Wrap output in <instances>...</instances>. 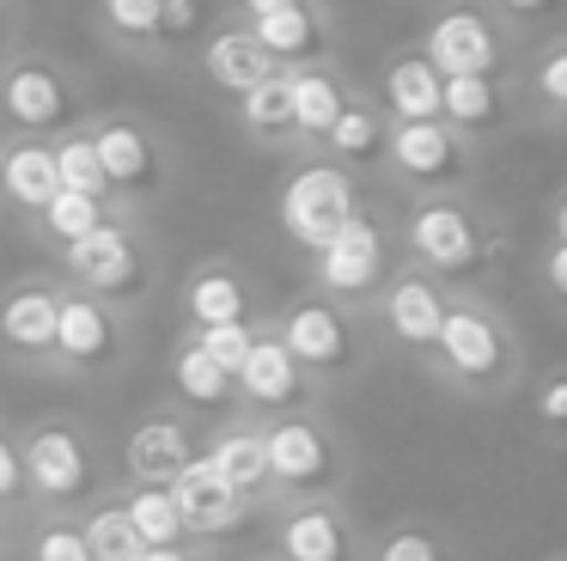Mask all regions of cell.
Instances as JSON below:
<instances>
[{
  "label": "cell",
  "instance_id": "1",
  "mask_svg": "<svg viewBox=\"0 0 567 561\" xmlns=\"http://www.w3.org/2000/svg\"><path fill=\"white\" fill-rule=\"evenodd\" d=\"M421 366L452 397L506 402L530 378V348H525V329L506 317V305L494 293H457L452 312H445L440 341H433V354Z\"/></svg>",
  "mask_w": 567,
  "mask_h": 561
},
{
  "label": "cell",
  "instance_id": "2",
  "mask_svg": "<svg viewBox=\"0 0 567 561\" xmlns=\"http://www.w3.org/2000/svg\"><path fill=\"white\" fill-rule=\"evenodd\" d=\"M403 251L421 275L452 293H488L513 256V232L476 195H433L415 202L403 220Z\"/></svg>",
  "mask_w": 567,
  "mask_h": 561
},
{
  "label": "cell",
  "instance_id": "3",
  "mask_svg": "<svg viewBox=\"0 0 567 561\" xmlns=\"http://www.w3.org/2000/svg\"><path fill=\"white\" fill-rule=\"evenodd\" d=\"M482 146L464 141L452 122H396L384 141V171L396 190H409L415 202L433 195H476L482 183Z\"/></svg>",
  "mask_w": 567,
  "mask_h": 561
},
{
  "label": "cell",
  "instance_id": "4",
  "mask_svg": "<svg viewBox=\"0 0 567 561\" xmlns=\"http://www.w3.org/2000/svg\"><path fill=\"white\" fill-rule=\"evenodd\" d=\"M415 49L440 68V80H476V73L513 80L518 49H525V43L494 19L482 0H440Z\"/></svg>",
  "mask_w": 567,
  "mask_h": 561
},
{
  "label": "cell",
  "instance_id": "5",
  "mask_svg": "<svg viewBox=\"0 0 567 561\" xmlns=\"http://www.w3.org/2000/svg\"><path fill=\"white\" fill-rule=\"evenodd\" d=\"M360 214H367V207H360L354 171L330 165V159L299 165L293 177H287V190H281V232L299 244V251H311V256H318L330 238H342Z\"/></svg>",
  "mask_w": 567,
  "mask_h": 561
},
{
  "label": "cell",
  "instance_id": "6",
  "mask_svg": "<svg viewBox=\"0 0 567 561\" xmlns=\"http://www.w3.org/2000/svg\"><path fill=\"white\" fill-rule=\"evenodd\" d=\"M262 451H269V482L293 488L299 500H330V488L342 482V470H348L342 439L306 409L281 415L275 427H262Z\"/></svg>",
  "mask_w": 567,
  "mask_h": 561
},
{
  "label": "cell",
  "instance_id": "7",
  "mask_svg": "<svg viewBox=\"0 0 567 561\" xmlns=\"http://www.w3.org/2000/svg\"><path fill=\"white\" fill-rule=\"evenodd\" d=\"M311 275H318V293H323V299L342 305V312L372 305V299L384 293V280L396 275L384 226H379L372 214H360L354 226L342 232V238H330L318 256H311Z\"/></svg>",
  "mask_w": 567,
  "mask_h": 561
},
{
  "label": "cell",
  "instance_id": "8",
  "mask_svg": "<svg viewBox=\"0 0 567 561\" xmlns=\"http://www.w3.org/2000/svg\"><path fill=\"white\" fill-rule=\"evenodd\" d=\"M275 341L299 360V373H318V378H348L360 366V329H354V312L330 305L323 293L287 305V317L275 324Z\"/></svg>",
  "mask_w": 567,
  "mask_h": 561
},
{
  "label": "cell",
  "instance_id": "9",
  "mask_svg": "<svg viewBox=\"0 0 567 561\" xmlns=\"http://www.w3.org/2000/svg\"><path fill=\"white\" fill-rule=\"evenodd\" d=\"M452 299H457L452 287H440L433 275H421V268L409 263V268H396V275L384 280V293L372 299V312H379L384 341H396V348H409L415 360H427L433 341H440V329H445Z\"/></svg>",
  "mask_w": 567,
  "mask_h": 561
},
{
  "label": "cell",
  "instance_id": "10",
  "mask_svg": "<svg viewBox=\"0 0 567 561\" xmlns=\"http://www.w3.org/2000/svg\"><path fill=\"white\" fill-rule=\"evenodd\" d=\"M513 92L518 110H525V129L567 141V31H549L518 49Z\"/></svg>",
  "mask_w": 567,
  "mask_h": 561
},
{
  "label": "cell",
  "instance_id": "11",
  "mask_svg": "<svg viewBox=\"0 0 567 561\" xmlns=\"http://www.w3.org/2000/svg\"><path fill=\"white\" fill-rule=\"evenodd\" d=\"M440 122H452L464 141H476L482 153L501 141H513L525 129V110H518L513 80H494V73H476V80H445V110Z\"/></svg>",
  "mask_w": 567,
  "mask_h": 561
},
{
  "label": "cell",
  "instance_id": "12",
  "mask_svg": "<svg viewBox=\"0 0 567 561\" xmlns=\"http://www.w3.org/2000/svg\"><path fill=\"white\" fill-rule=\"evenodd\" d=\"M275 549H281V561H372L354 519L336 500H299L293 512H281Z\"/></svg>",
  "mask_w": 567,
  "mask_h": 561
},
{
  "label": "cell",
  "instance_id": "13",
  "mask_svg": "<svg viewBox=\"0 0 567 561\" xmlns=\"http://www.w3.org/2000/svg\"><path fill=\"white\" fill-rule=\"evenodd\" d=\"M250 37L269 49V61L281 73L323 68V55H330V19H323L318 0H293V7L262 12V19H250Z\"/></svg>",
  "mask_w": 567,
  "mask_h": 561
},
{
  "label": "cell",
  "instance_id": "14",
  "mask_svg": "<svg viewBox=\"0 0 567 561\" xmlns=\"http://www.w3.org/2000/svg\"><path fill=\"white\" fill-rule=\"evenodd\" d=\"M372 104L384 110V122H440V110H445V80H440V68H433L421 49H403V55H391L384 61V73H379V98Z\"/></svg>",
  "mask_w": 567,
  "mask_h": 561
},
{
  "label": "cell",
  "instance_id": "15",
  "mask_svg": "<svg viewBox=\"0 0 567 561\" xmlns=\"http://www.w3.org/2000/svg\"><path fill=\"white\" fill-rule=\"evenodd\" d=\"M172 500H177V519H184V531H196V537L233 531L238 512H245V500H238L233 488L220 482V470L208 463V451H202V458L172 482Z\"/></svg>",
  "mask_w": 567,
  "mask_h": 561
},
{
  "label": "cell",
  "instance_id": "16",
  "mask_svg": "<svg viewBox=\"0 0 567 561\" xmlns=\"http://www.w3.org/2000/svg\"><path fill=\"white\" fill-rule=\"evenodd\" d=\"M25 476L43 494L74 500V494H86V482H92V458H86V446H80V434H68V427H38L31 446H25Z\"/></svg>",
  "mask_w": 567,
  "mask_h": 561
},
{
  "label": "cell",
  "instance_id": "17",
  "mask_svg": "<svg viewBox=\"0 0 567 561\" xmlns=\"http://www.w3.org/2000/svg\"><path fill=\"white\" fill-rule=\"evenodd\" d=\"M238 390H245L257 409L299 415V402H306V373H299V360H293V354H287L275 336H257L250 360L238 366Z\"/></svg>",
  "mask_w": 567,
  "mask_h": 561
},
{
  "label": "cell",
  "instance_id": "18",
  "mask_svg": "<svg viewBox=\"0 0 567 561\" xmlns=\"http://www.w3.org/2000/svg\"><path fill=\"white\" fill-rule=\"evenodd\" d=\"M202 68H208V80L220 85V92H233V98L257 92L262 80H275V73H281L269 61V49L250 37V24H226V31H214L208 49H202Z\"/></svg>",
  "mask_w": 567,
  "mask_h": 561
},
{
  "label": "cell",
  "instance_id": "19",
  "mask_svg": "<svg viewBox=\"0 0 567 561\" xmlns=\"http://www.w3.org/2000/svg\"><path fill=\"white\" fill-rule=\"evenodd\" d=\"M68 268L99 293H135L141 287V256H135L123 226H99L92 238L68 244Z\"/></svg>",
  "mask_w": 567,
  "mask_h": 561
},
{
  "label": "cell",
  "instance_id": "20",
  "mask_svg": "<svg viewBox=\"0 0 567 561\" xmlns=\"http://www.w3.org/2000/svg\"><path fill=\"white\" fill-rule=\"evenodd\" d=\"M293 80V134L299 141H330V129L342 122V110L354 104V92L342 85V73L323 61V68H299V73H287Z\"/></svg>",
  "mask_w": 567,
  "mask_h": 561
},
{
  "label": "cell",
  "instance_id": "21",
  "mask_svg": "<svg viewBox=\"0 0 567 561\" xmlns=\"http://www.w3.org/2000/svg\"><path fill=\"white\" fill-rule=\"evenodd\" d=\"M189 463H196V446H189V434L177 421H147L128 439V476L141 488H172Z\"/></svg>",
  "mask_w": 567,
  "mask_h": 561
},
{
  "label": "cell",
  "instance_id": "22",
  "mask_svg": "<svg viewBox=\"0 0 567 561\" xmlns=\"http://www.w3.org/2000/svg\"><path fill=\"white\" fill-rule=\"evenodd\" d=\"M384 141H391L384 110L372 104V98H354V104L342 110V122L330 129L323 153H330V165H342V171H367V165H384Z\"/></svg>",
  "mask_w": 567,
  "mask_h": 561
},
{
  "label": "cell",
  "instance_id": "23",
  "mask_svg": "<svg viewBox=\"0 0 567 561\" xmlns=\"http://www.w3.org/2000/svg\"><path fill=\"white\" fill-rule=\"evenodd\" d=\"M208 463L220 470V482L233 488L238 500H257L269 494V451H262V434L257 427H226L220 439L208 446Z\"/></svg>",
  "mask_w": 567,
  "mask_h": 561
},
{
  "label": "cell",
  "instance_id": "24",
  "mask_svg": "<svg viewBox=\"0 0 567 561\" xmlns=\"http://www.w3.org/2000/svg\"><path fill=\"white\" fill-rule=\"evenodd\" d=\"M92 146H99L104 183H116V190H147V183H159V159H153L147 134L135 122H104L92 134Z\"/></svg>",
  "mask_w": 567,
  "mask_h": 561
},
{
  "label": "cell",
  "instance_id": "25",
  "mask_svg": "<svg viewBox=\"0 0 567 561\" xmlns=\"http://www.w3.org/2000/svg\"><path fill=\"white\" fill-rule=\"evenodd\" d=\"M0 98H7V116H13L19 129H50V122L68 116V85L55 80L50 68H31V61L7 73Z\"/></svg>",
  "mask_w": 567,
  "mask_h": 561
},
{
  "label": "cell",
  "instance_id": "26",
  "mask_svg": "<svg viewBox=\"0 0 567 561\" xmlns=\"http://www.w3.org/2000/svg\"><path fill=\"white\" fill-rule=\"evenodd\" d=\"M189 317H196V329L250 324V287L233 268H202V275L189 280Z\"/></svg>",
  "mask_w": 567,
  "mask_h": 561
},
{
  "label": "cell",
  "instance_id": "27",
  "mask_svg": "<svg viewBox=\"0 0 567 561\" xmlns=\"http://www.w3.org/2000/svg\"><path fill=\"white\" fill-rule=\"evenodd\" d=\"M55 293L43 287H19L7 293V305H0V336L13 341V348L38 354V348H55Z\"/></svg>",
  "mask_w": 567,
  "mask_h": 561
},
{
  "label": "cell",
  "instance_id": "28",
  "mask_svg": "<svg viewBox=\"0 0 567 561\" xmlns=\"http://www.w3.org/2000/svg\"><path fill=\"white\" fill-rule=\"evenodd\" d=\"M55 348H62L68 360H104V354L116 348V329H111V317H104V305H92V299L55 305Z\"/></svg>",
  "mask_w": 567,
  "mask_h": 561
},
{
  "label": "cell",
  "instance_id": "29",
  "mask_svg": "<svg viewBox=\"0 0 567 561\" xmlns=\"http://www.w3.org/2000/svg\"><path fill=\"white\" fill-rule=\"evenodd\" d=\"M525 421L543 446H567V360L543 366V373L525 378Z\"/></svg>",
  "mask_w": 567,
  "mask_h": 561
},
{
  "label": "cell",
  "instance_id": "30",
  "mask_svg": "<svg viewBox=\"0 0 567 561\" xmlns=\"http://www.w3.org/2000/svg\"><path fill=\"white\" fill-rule=\"evenodd\" d=\"M0 190L13 195L19 207H50L62 195V177H55V153L50 146H13L7 153V171H0Z\"/></svg>",
  "mask_w": 567,
  "mask_h": 561
},
{
  "label": "cell",
  "instance_id": "31",
  "mask_svg": "<svg viewBox=\"0 0 567 561\" xmlns=\"http://www.w3.org/2000/svg\"><path fill=\"white\" fill-rule=\"evenodd\" d=\"M238 122H245L257 141H287V134H293V80L275 73L257 92H245L238 98Z\"/></svg>",
  "mask_w": 567,
  "mask_h": 561
},
{
  "label": "cell",
  "instance_id": "32",
  "mask_svg": "<svg viewBox=\"0 0 567 561\" xmlns=\"http://www.w3.org/2000/svg\"><path fill=\"white\" fill-rule=\"evenodd\" d=\"M123 512H128V524H135L141 549H177V537H189L184 519H177L172 488H135Z\"/></svg>",
  "mask_w": 567,
  "mask_h": 561
},
{
  "label": "cell",
  "instance_id": "33",
  "mask_svg": "<svg viewBox=\"0 0 567 561\" xmlns=\"http://www.w3.org/2000/svg\"><path fill=\"white\" fill-rule=\"evenodd\" d=\"M172 378H177V390H184L196 409H220V402H233V390H238V378L220 373V366H214L196 341H189V348L172 360Z\"/></svg>",
  "mask_w": 567,
  "mask_h": 561
},
{
  "label": "cell",
  "instance_id": "34",
  "mask_svg": "<svg viewBox=\"0 0 567 561\" xmlns=\"http://www.w3.org/2000/svg\"><path fill=\"white\" fill-rule=\"evenodd\" d=\"M372 561H464V555H457V543L445 531H433V524H391V531L379 537V549H372Z\"/></svg>",
  "mask_w": 567,
  "mask_h": 561
},
{
  "label": "cell",
  "instance_id": "35",
  "mask_svg": "<svg viewBox=\"0 0 567 561\" xmlns=\"http://www.w3.org/2000/svg\"><path fill=\"white\" fill-rule=\"evenodd\" d=\"M518 43H537L549 31H567V0H482Z\"/></svg>",
  "mask_w": 567,
  "mask_h": 561
},
{
  "label": "cell",
  "instance_id": "36",
  "mask_svg": "<svg viewBox=\"0 0 567 561\" xmlns=\"http://www.w3.org/2000/svg\"><path fill=\"white\" fill-rule=\"evenodd\" d=\"M86 543H92V561H141V555H147L123 507H104V512H92V524H86Z\"/></svg>",
  "mask_w": 567,
  "mask_h": 561
},
{
  "label": "cell",
  "instance_id": "37",
  "mask_svg": "<svg viewBox=\"0 0 567 561\" xmlns=\"http://www.w3.org/2000/svg\"><path fill=\"white\" fill-rule=\"evenodd\" d=\"M43 226H50L62 244H80V238H92V232L104 226V207H99V195H74V190H62L50 207H43Z\"/></svg>",
  "mask_w": 567,
  "mask_h": 561
},
{
  "label": "cell",
  "instance_id": "38",
  "mask_svg": "<svg viewBox=\"0 0 567 561\" xmlns=\"http://www.w3.org/2000/svg\"><path fill=\"white\" fill-rule=\"evenodd\" d=\"M55 177H62V190H74V195H99L104 190V165H99L92 134H74V141L55 146Z\"/></svg>",
  "mask_w": 567,
  "mask_h": 561
},
{
  "label": "cell",
  "instance_id": "39",
  "mask_svg": "<svg viewBox=\"0 0 567 561\" xmlns=\"http://www.w3.org/2000/svg\"><path fill=\"white\" fill-rule=\"evenodd\" d=\"M196 348L208 354V360L220 366V373H233V378H238V366H245V360H250V348H257V329H250V324L202 329V336H196Z\"/></svg>",
  "mask_w": 567,
  "mask_h": 561
},
{
  "label": "cell",
  "instance_id": "40",
  "mask_svg": "<svg viewBox=\"0 0 567 561\" xmlns=\"http://www.w3.org/2000/svg\"><path fill=\"white\" fill-rule=\"evenodd\" d=\"M530 275H537V293L555 305V312L567 317V244H537V256H530Z\"/></svg>",
  "mask_w": 567,
  "mask_h": 561
},
{
  "label": "cell",
  "instance_id": "41",
  "mask_svg": "<svg viewBox=\"0 0 567 561\" xmlns=\"http://www.w3.org/2000/svg\"><path fill=\"white\" fill-rule=\"evenodd\" d=\"M104 19L123 37H159V0H104Z\"/></svg>",
  "mask_w": 567,
  "mask_h": 561
},
{
  "label": "cell",
  "instance_id": "42",
  "mask_svg": "<svg viewBox=\"0 0 567 561\" xmlns=\"http://www.w3.org/2000/svg\"><path fill=\"white\" fill-rule=\"evenodd\" d=\"M31 561H92V543L86 531H68V524H50L31 549Z\"/></svg>",
  "mask_w": 567,
  "mask_h": 561
},
{
  "label": "cell",
  "instance_id": "43",
  "mask_svg": "<svg viewBox=\"0 0 567 561\" xmlns=\"http://www.w3.org/2000/svg\"><path fill=\"white\" fill-rule=\"evenodd\" d=\"M202 31V0H159V37L189 43Z\"/></svg>",
  "mask_w": 567,
  "mask_h": 561
},
{
  "label": "cell",
  "instance_id": "44",
  "mask_svg": "<svg viewBox=\"0 0 567 561\" xmlns=\"http://www.w3.org/2000/svg\"><path fill=\"white\" fill-rule=\"evenodd\" d=\"M543 238H549V244H567V183L549 195V207H543Z\"/></svg>",
  "mask_w": 567,
  "mask_h": 561
},
{
  "label": "cell",
  "instance_id": "45",
  "mask_svg": "<svg viewBox=\"0 0 567 561\" xmlns=\"http://www.w3.org/2000/svg\"><path fill=\"white\" fill-rule=\"evenodd\" d=\"M19 482H25V458H19L7 439H0V500H13L19 494Z\"/></svg>",
  "mask_w": 567,
  "mask_h": 561
},
{
  "label": "cell",
  "instance_id": "46",
  "mask_svg": "<svg viewBox=\"0 0 567 561\" xmlns=\"http://www.w3.org/2000/svg\"><path fill=\"white\" fill-rule=\"evenodd\" d=\"M245 7V19H262V12H275V7H293V0H238Z\"/></svg>",
  "mask_w": 567,
  "mask_h": 561
},
{
  "label": "cell",
  "instance_id": "47",
  "mask_svg": "<svg viewBox=\"0 0 567 561\" xmlns=\"http://www.w3.org/2000/svg\"><path fill=\"white\" fill-rule=\"evenodd\" d=\"M141 561H189V555H184V549H147Z\"/></svg>",
  "mask_w": 567,
  "mask_h": 561
},
{
  "label": "cell",
  "instance_id": "48",
  "mask_svg": "<svg viewBox=\"0 0 567 561\" xmlns=\"http://www.w3.org/2000/svg\"><path fill=\"white\" fill-rule=\"evenodd\" d=\"M543 561H567V549H555V555H543Z\"/></svg>",
  "mask_w": 567,
  "mask_h": 561
},
{
  "label": "cell",
  "instance_id": "49",
  "mask_svg": "<svg viewBox=\"0 0 567 561\" xmlns=\"http://www.w3.org/2000/svg\"><path fill=\"white\" fill-rule=\"evenodd\" d=\"M0 171H7V153H0Z\"/></svg>",
  "mask_w": 567,
  "mask_h": 561
}]
</instances>
